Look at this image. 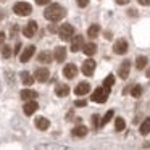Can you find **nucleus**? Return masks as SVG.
<instances>
[{
	"mask_svg": "<svg viewBox=\"0 0 150 150\" xmlns=\"http://www.w3.org/2000/svg\"><path fill=\"white\" fill-rule=\"evenodd\" d=\"M52 58H53L52 52H40L39 53V62L40 63H50Z\"/></svg>",
	"mask_w": 150,
	"mask_h": 150,
	"instance_id": "nucleus-25",
	"label": "nucleus"
},
{
	"mask_svg": "<svg viewBox=\"0 0 150 150\" xmlns=\"http://www.w3.org/2000/svg\"><path fill=\"white\" fill-rule=\"evenodd\" d=\"M127 15H131V16H136L137 11H136V10H129V11H127Z\"/></svg>",
	"mask_w": 150,
	"mask_h": 150,
	"instance_id": "nucleus-42",
	"label": "nucleus"
},
{
	"mask_svg": "<svg viewBox=\"0 0 150 150\" xmlns=\"http://www.w3.org/2000/svg\"><path fill=\"white\" fill-rule=\"evenodd\" d=\"M95 71V62L92 58L86 60L84 63H82V73H84L86 76H92Z\"/></svg>",
	"mask_w": 150,
	"mask_h": 150,
	"instance_id": "nucleus-10",
	"label": "nucleus"
},
{
	"mask_svg": "<svg viewBox=\"0 0 150 150\" xmlns=\"http://www.w3.org/2000/svg\"><path fill=\"white\" fill-rule=\"evenodd\" d=\"M49 126H50V121L47 120V118H44V116H39L36 120V127L39 131H47L49 129Z\"/></svg>",
	"mask_w": 150,
	"mask_h": 150,
	"instance_id": "nucleus-18",
	"label": "nucleus"
},
{
	"mask_svg": "<svg viewBox=\"0 0 150 150\" xmlns=\"http://www.w3.org/2000/svg\"><path fill=\"white\" fill-rule=\"evenodd\" d=\"M36 97H37L36 91H31V89H24V91H21V98H23L24 102H33V100H36Z\"/></svg>",
	"mask_w": 150,
	"mask_h": 150,
	"instance_id": "nucleus-16",
	"label": "nucleus"
},
{
	"mask_svg": "<svg viewBox=\"0 0 150 150\" xmlns=\"http://www.w3.org/2000/svg\"><path fill=\"white\" fill-rule=\"evenodd\" d=\"M113 115H115V113H113V110H108L107 113H105V116L102 118V121H100V126H105L107 123H110V120L113 118Z\"/></svg>",
	"mask_w": 150,
	"mask_h": 150,
	"instance_id": "nucleus-27",
	"label": "nucleus"
},
{
	"mask_svg": "<svg viewBox=\"0 0 150 150\" xmlns=\"http://www.w3.org/2000/svg\"><path fill=\"white\" fill-rule=\"evenodd\" d=\"M34 52H36V47H34V45H28L26 49H24L23 52H21V55H20V62H21V63L29 62L31 57L34 55Z\"/></svg>",
	"mask_w": 150,
	"mask_h": 150,
	"instance_id": "nucleus-8",
	"label": "nucleus"
},
{
	"mask_svg": "<svg viewBox=\"0 0 150 150\" xmlns=\"http://www.w3.org/2000/svg\"><path fill=\"white\" fill-rule=\"evenodd\" d=\"M82 52H84L87 57H92V55H95V53H97V45H95L94 42H89V44H86V45H84Z\"/></svg>",
	"mask_w": 150,
	"mask_h": 150,
	"instance_id": "nucleus-19",
	"label": "nucleus"
},
{
	"mask_svg": "<svg viewBox=\"0 0 150 150\" xmlns=\"http://www.w3.org/2000/svg\"><path fill=\"white\" fill-rule=\"evenodd\" d=\"M20 50H21V44H16V47H15V55H18V53H20Z\"/></svg>",
	"mask_w": 150,
	"mask_h": 150,
	"instance_id": "nucleus-41",
	"label": "nucleus"
},
{
	"mask_svg": "<svg viewBox=\"0 0 150 150\" xmlns=\"http://www.w3.org/2000/svg\"><path fill=\"white\" fill-rule=\"evenodd\" d=\"M76 74H78V66L73 65V63L65 65V68H63V76H65V78L73 79V78H76Z\"/></svg>",
	"mask_w": 150,
	"mask_h": 150,
	"instance_id": "nucleus-7",
	"label": "nucleus"
},
{
	"mask_svg": "<svg viewBox=\"0 0 150 150\" xmlns=\"http://www.w3.org/2000/svg\"><path fill=\"white\" fill-rule=\"evenodd\" d=\"M76 4H78V7L86 8V7L89 5V0H76Z\"/></svg>",
	"mask_w": 150,
	"mask_h": 150,
	"instance_id": "nucleus-32",
	"label": "nucleus"
},
{
	"mask_svg": "<svg viewBox=\"0 0 150 150\" xmlns=\"http://www.w3.org/2000/svg\"><path fill=\"white\" fill-rule=\"evenodd\" d=\"M110 95V89H105V87H97L94 91V94L91 95V100L92 102H97V103H105Z\"/></svg>",
	"mask_w": 150,
	"mask_h": 150,
	"instance_id": "nucleus-2",
	"label": "nucleus"
},
{
	"mask_svg": "<svg viewBox=\"0 0 150 150\" xmlns=\"http://www.w3.org/2000/svg\"><path fill=\"white\" fill-rule=\"evenodd\" d=\"M131 95H132V97H136V98H139L140 95H142V86H139V84L134 86L132 91H131Z\"/></svg>",
	"mask_w": 150,
	"mask_h": 150,
	"instance_id": "nucleus-29",
	"label": "nucleus"
},
{
	"mask_svg": "<svg viewBox=\"0 0 150 150\" xmlns=\"http://www.w3.org/2000/svg\"><path fill=\"white\" fill-rule=\"evenodd\" d=\"M124 127H126L124 120H123V118H116V121H115V129H116V131H123Z\"/></svg>",
	"mask_w": 150,
	"mask_h": 150,
	"instance_id": "nucleus-30",
	"label": "nucleus"
},
{
	"mask_svg": "<svg viewBox=\"0 0 150 150\" xmlns=\"http://www.w3.org/2000/svg\"><path fill=\"white\" fill-rule=\"evenodd\" d=\"M87 127L86 126H82V124H79V126H76L74 129H73V136L74 137H84L86 134H87Z\"/></svg>",
	"mask_w": 150,
	"mask_h": 150,
	"instance_id": "nucleus-21",
	"label": "nucleus"
},
{
	"mask_svg": "<svg viewBox=\"0 0 150 150\" xmlns=\"http://www.w3.org/2000/svg\"><path fill=\"white\" fill-rule=\"evenodd\" d=\"M147 78H150V68L147 69Z\"/></svg>",
	"mask_w": 150,
	"mask_h": 150,
	"instance_id": "nucleus-43",
	"label": "nucleus"
},
{
	"mask_svg": "<svg viewBox=\"0 0 150 150\" xmlns=\"http://www.w3.org/2000/svg\"><path fill=\"white\" fill-rule=\"evenodd\" d=\"M100 34V26L98 24H92L91 28L87 29V36H89V39H95V37Z\"/></svg>",
	"mask_w": 150,
	"mask_h": 150,
	"instance_id": "nucleus-22",
	"label": "nucleus"
},
{
	"mask_svg": "<svg viewBox=\"0 0 150 150\" xmlns=\"http://www.w3.org/2000/svg\"><path fill=\"white\" fill-rule=\"evenodd\" d=\"M13 11L18 16H28V15H31V11H33V7H31L29 4H26V2H18V4H15Z\"/></svg>",
	"mask_w": 150,
	"mask_h": 150,
	"instance_id": "nucleus-3",
	"label": "nucleus"
},
{
	"mask_svg": "<svg viewBox=\"0 0 150 150\" xmlns=\"http://www.w3.org/2000/svg\"><path fill=\"white\" fill-rule=\"evenodd\" d=\"M36 4L37 5H47V4H50V0H36Z\"/></svg>",
	"mask_w": 150,
	"mask_h": 150,
	"instance_id": "nucleus-38",
	"label": "nucleus"
},
{
	"mask_svg": "<svg viewBox=\"0 0 150 150\" xmlns=\"http://www.w3.org/2000/svg\"><path fill=\"white\" fill-rule=\"evenodd\" d=\"M131 0H116V4L118 5H126V4H129Z\"/></svg>",
	"mask_w": 150,
	"mask_h": 150,
	"instance_id": "nucleus-40",
	"label": "nucleus"
},
{
	"mask_svg": "<svg viewBox=\"0 0 150 150\" xmlns=\"http://www.w3.org/2000/svg\"><path fill=\"white\" fill-rule=\"evenodd\" d=\"M66 145H58V144H39L36 145V150H66Z\"/></svg>",
	"mask_w": 150,
	"mask_h": 150,
	"instance_id": "nucleus-12",
	"label": "nucleus"
},
{
	"mask_svg": "<svg viewBox=\"0 0 150 150\" xmlns=\"http://www.w3.org/2000/svg\"><path fill=\"white\" fill-rule=\"evenodd\" d=\"M92 124H94V127H98V126H100V121H98V115H94V116H92Z\"/></svg>",
	"mask_w": 150,
	"mask_h": 150,
	"instance_id": "nucleus-33",
	"label": "nucleus"
},
{
	"mask_svg": "<svg viewBox=\"0 0 150 150\" xmlns=\"http://www.w3.org/2000/svg\"><path fill=\"white\" fill-rule=\"evenodd\" d=\"M147 63H149L147 57H137V60H136V68H137V69H144V68L147 66Z\"/></svg>",
	"mask_w": 150,
	"mask_h": 150,
	"instance_id": "nucleus-26",
	"label": "nucleus"
},
{
	"mask_svg": "<svg viewBox=\"0 0 150 150\" xmlns=\"http://www.w3.org/2000/svg\"><path fill=\"white\" fill-rule=\"evenodd\" d=\"M39 108V103H37L36 100H33V102H26L24 103V107H23V111L28 115V116H31V115H34L36 113V110Z\"/></svg>",
	"mask_w": 150,
	"mask_h": 150,
	"instance_id": "nucleus-15",
	"label": "nucleus"
},
{
	"mask_svg": "<svg viewBox=\"0 0 150 150\" xmlns=\"http://www.w3.org/2000/svg\"><path fill=\"white\" fill-rule=\"evenodd\" d=\"M139 131H140V134H142V136H147V134L150 132V118H145V120L142 121Z\"/></svg>",
	"mask_w": 150,
	"mask_h": 150,
	"instance_id": "nucleus-23",
	"label": "nucleus"
},
{
	"mask_svg": "<svg viewBox=\"0 0 150 150\" xmlns=\"http://www.w3.org/2000/svg\"><path fill=\"white\" fill-rule=\"evenodd\" d=\"M2 55H4V58L11 57V47L10 45H4V49H2Z\"/></svg>",
	"mask_w": 150,
	"mask_h": 150,
	"instance_id": "nucleus-31",
	"label": "nucleus"
},
{
	"mask_svg": "<svg viewBox=\"0 0 150 150\" xmlns=\"http://www.w3.org/2000/svg\"><path fill=\"white\" fill-rule=\"evenodd\" d=\"M137 2H139L142 7H149V5H150V0H137Z\"/></svg>",
	"mask_w": 150,
	"mask_h": 150,
	"instance_id": "nucleus-37",
	"label": "nucleus"
},
{
	"mask_svg": "<svg viewBox=\"0 0 150 150\" xmlns=\"http://www.w3.org/2000/svg\"><path fill=\"white\" fill-rule=\"evenodd\" d=\"M113 52L116 53V55H124V53L127 52L126 39H118L116 42H115V45H113Z\"/></svg>",
	"mask_w": 150,
	"mask_h": 150,
	"instance_id": "nucleus-5",
	"label": "nucleus"
},
{
	"mask_svg": "<svg viewBox=\"0 0 150 150\" xmlns=\"http://www.w3.org/2000/svg\"><path fill=\"white\" fill-rule=\"evenodd\" d=\"M55 94L58 95V97H66V95L69 94V87L66 84H58L55 87Z\"/></svg>",
	"mask_w": 150,
	"mask_h": 150,
	"instance_id": "nucleus-20",
	"label": "nucleus"
},
{
	"mask_svg": "<svg viewBox=\"0 0 150 150\" xmlns=\"http://www.w3.org/2000/svg\"><path fill=\"white\" fill-rule=\"evenodd\" d=\"M2 18H4V13H2V11H0V20H2Z\"/></svg>",
	"mask_w": 150,
	"mask_h": 150,
	"instance_id": "nucleus-44",
	"label": "nucleus"
},
{
	"mask_svg": "<svg viewBox=\"0 0 150 150\" xmlns=\"http://www.w3.org/2000/svg\"><path fill=\"white\" fill-rule=\"evenodd\" d=\"M84 37L82 36H76L71 39V52H79L81 49H84Z\"/></svg>",
	"mask_w": 150,
	"mask_h": 150,
	"instance_id": "nucleus-9",
	"label": "nucleus"
},
{
	"mask_svg": "<svg viewBox=\"0 0 150 150\" xmlns=\"http://www.w3.org/2000/svg\"><path fill=\"white\" fill-rule=\"evenodd\" d=\"M21 81H23V84H24V86H33L36 79H34L33 76L29 74V73L23 71V73H21Z\"/></svg>",
	"mask_w": 150,
	"mask_h": 150,
	"instance_id": "nucleus-24",
	"label": "nucleus"
},
{
	"mask_svg": "<svg viewBox=\"0 0 150 150\" xmlns=\"http://www.w3.org/2000/svg\"><path fill=\"white\" fill-rule=\"evenodd\" d=\"M49 76H50V73L47 68H37L36 73H34V79L39 81V82H45L47 79H49Z\"/></svg>",
	"mask_w": 150,
	"mask_h": 150,
	"instance_id": "nucleus-11",
	"label": "nucleus"
},
{
	"mask_svg": "<svg viewBox=\"0 0 150 150\" xmlns=\"http://www.w3.org/2000/svg\"><path fill=\"white\" fill-rule=\"evenodd\" d=\"M0 2H5V0H0Z\"/></svg>",
	"mask_w": 150,
	"mask_h": 150,
	"instance_id": "nucleus-45",
	"label": "nucleus"
},
{
	"mask_svg": "<svg viewBox=\"0 0 150 150\" xmlns=\"http://www.w3.org/2000/svg\"><path fill=\"white\" fill-rule=\"evenodd\" d=\"M65 15H66V10L62 7V5H58V4L49 5V7L45 8V11H44V16H45V20L52 21V23L60 21L62 18H65Z\"/></svg>",
	"mask_w": 150,
	"mask_h": 150,
	"instance_id": "nucleus-1",
	"label": "nucleus"
},
{
	"mask_svg": "<svg viewBox=\"0 0 150 150\" xmlns=\"http://www.w3.org/2000/svg\"><path fill=\"white\" fill-rule=\"evenodd\" d=\"M53 58H55L58 63L65 62V58H66V49L65 47H57L55 52H53Z\"/></svg>",
	"mask_w": 150,
	"mask_h": 150,
	"instance_id": "nucleus-17",
	"label": "nucleus"
},
{
	"mask_svg": "<svg viewBox=\"0 0 150 150\" xmlns=\"http://www.w3.org/2000/svg\"><path fill=\"white\" fill-rule=\"evenodd\" d=\"M18 29H20V28H18V24H13V26H11V29H10L11 37H15V36L18 34Z\"/></svg>",
	"mask_w": 150,
	"mask_h": 150,
	"instance_id": "nucleus-34",
	"label": "nucleus"
},
{
	"mask_svg": "<svg viewBox=\"0 0 150 150\" xmlns=\"http://www.w3.org/2000/svg\"><path fill=\"white\" fill-rule=\"evenodd\" d=\"M113 84H115V76L113 74H108L107 78H105V81H103V87L105 89H110Z\"/></svg>",
	"mask_w": 150,
	"mask_h": 150,
	"instance_id": "nucleus-28",
	"label": "nucleus"
},
{
	"mask_svg": "<svg viewBox=\"0 0 150 150\" xmlns=\"http://www.w3.org/2000/svg\"><path fill=\"white\" fill-rule=\"evenodd\" d=\"M89 91H91V86H89V82H79V84L74 87V94L79 95V97L89 94Z\"/></svg>",
	"mask_w": 150,
	"mask_h": 150,
	"instance_id": "nucleus-14",
	"label": "nucleus"
},
{
	"mask_svg": "<svg viewBox=\"0 0 150 150\" xmlns=\"http://www.w3.org/2000/svg\"><path fill=\"white\" fill-rule=\"evenodd\" d=\"M58 36H60V39H63V40H69V39H73V36H74V28L71 26V24H62L60 26V29H58Z\"/></svg>",
	"mask_w": 150,
	"mask_h": 150,
	"instance_id": "nucleus-4",
	"label": "nucleus"
},
{
	"mask_svg": "<svg viewBox=\"0 0 150 150\" xmlns=\"http://www.w3.org/2000/svg\"><path fill=\"white\" fill-rule=\"evenodd\" d=\"M36 33H37V23L36 21H29V23L24 26V29H23V34L26 37H33Z\"/></svg>",
	"mask_w": 150,
	"mask_h": 150,
	"instance_id": "nucleus-13",
	"label": "nucleus"
},
{
	"mask_svg": "<svg viewBox=\"0 0 150 150\" xmlns=\"http://www.w3.org/2000/svg\"><path fill=\"white\" fill-rule=\"evenodd\" d=\"M86 103H87L86 100H76V102H74L76 107H86Z\"/></svg>",
	"mask_w": 150,
	"mask_h": 150,
	"instance_id": "nucleus-36",
	"label": "nucleus"
},
{
	"mask_svg": "<svg viewBox=\"0 0 150 150\" xmlns=\"http://www.w3.org/2000/svg\"><path fill=\"white\" fill-rule=\"evenodd\" d=\"M58 29H60V28H57L55 24H50V26H49V33H52V34L58 33Z\"/></svg>",
	"mask_w": 150,
	"mask_h": 150,
	"instance_id": "nucleus-35",
	"label": "nucleus"
},
{
	"mask_svg": "<svg viewBox=\"0 0 150 150\" xmlns=\"http://www.w3.org/2000/svg\"><path fill=\"white\" fill-rule=\"evenodd\" d=\"M4 42H5V34L0 31V45H4Z\"/></svg>",
	"mask_w": 150,
	"mask_h": 150,
	"instance_id": "nucleus-39",
	"label": "nucleus"
},
{
	"mask_svg": "<svg viewBox=\"0 0 150 150\" xmlns=\"http://www.w3.org/2000/svg\"><path fill=\"white\" fill-rule=\"evenodd\" d=\"M129 71H131V62L129 60H124V62L121 63L120 69H118V74H120L121 79H127L129 78Z\"/></svg>",
	"mask_w": 150,
	"mask_h": 150,
	"instance_id": "nucleus-6",
	"label": "nucleus"
}]
</instances>
